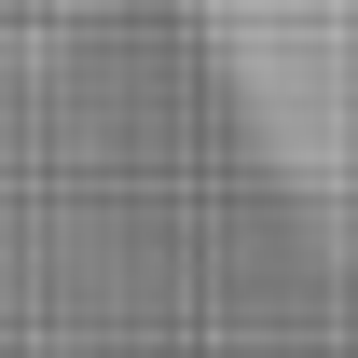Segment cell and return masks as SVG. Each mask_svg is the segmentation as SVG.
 Wrapping results in <instances>:
<instances>
[{
    "instance_id": "obj_1",
    "label": "cell",
    "mask_w": 358,
    "mask_h": 358,
    "mask_svg": "<svg viewBox=\"0 0 358 358\" xmlns=\"http://www.w3.org/2000/svg\"><path fill=\"white\" fill-rule=\"evenodd\" d=\"M234 138L303 207L331 262H358V0H193Z\"/></svg>"
}]
</instances>
